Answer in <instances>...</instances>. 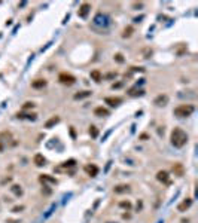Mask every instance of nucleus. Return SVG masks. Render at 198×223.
<instances>
[{"instance_id": "dca6fc26", "label": "nucleus", "mask_w": 198, "mask_h": 223, "mask_svg": "<svg viewBox=\"0 0 198 223\" xmlns=\"http://www.w3.org/2000/svg\"><path fill=\"white\" fill-rule=\"evenodd\" d=\"M33 162L36 164L37 167H42V165H45V158H43V155L36 153V155H35V158H33Z\"/></svg>"}, {"instance_id": "39448f33", "label": "nucleus", "mask_w": 198, "mask_h": 223, "mask_svg": "<svg viewBox=\"0 0 198 223\" xmlns=\"http://www.w3.org/2000/svg\"><path fill=\"white\" fill-rule=\"evenodd\" d=\"M84 170H85V172H87L90 177H95V175L98 174V167H97V165H94V164H88V165H85V167H84Z\"/></svg>"}, {"instance_id": "f257e3e1", "label": "nucleus", "mask_w": 198, "mask_h": 223, "mask_svg": "<svg viewBox=\"0 0 198 223\" xmlns=\"http://www.w3.org/2000/svg\"><path fill=\"white\" fill-rule=\"evenodd\" d=\"M170 140H171V144H173L174 147H183V146L188 143V134H186L182 128H174V130L171 131Z\"/></svg>"}, {"instance_id": "cd10ccee", "label": "nucleus", "mask_w": 198, "mask_h": 223, "mask_svg": "<svg viewBox=\"0 0 198 223\" xmlns=\"http://www.w3.org/2000/svg\"><path fill=\"white\" fill-rule=\"evenodd\" d=\"M22 210H24V205H17V207H14V208H12V211H14V213H19V211H22Z\"/></svg>"}, {"instance_id": "393cba45", "label": "nucleus", "mask_w": 198, "mask_h": 223, "mask_svg": "<svg viewBox=\"0 0 198 223\" xmlns=\"http://www.w3.org/2000/svg\"><path fill=\"white\" fill-rule=\"evenodd\" d=\"M115 61H116V63H119V64H122L125 60H124L122 54H115Z\"/></svg>"}, {"instance_id": "f03ea898", "label": "nucleus", "mask_w": 198, "mask_h": 223, "mask_svg": "<svg viewBox=\"0 0 198 223\" xmlns=\"http://www.w3.org/2000/svg\"><path fill=\"white\" fill-rule=\"evenodd\" d=\"M195 112V107L192 104H180L174 109V115L177 118H188Z\"/></svg>"}, {"instance_id": "b1692460", "label": "nucleus", "mask_w": 198, "mask_h": 223, "mask_svg": "<svg viewBox=\"0 0 198 223\" xmlns=\"http://www.w3.org/2000/svg\"><path fill=\"white\" fill-rule=\"evenodd\" d=\"M18 118H21V119H31V120H35L36 119V115H17Z\"/></svg>"}, {"instance_id": "6e6552de", "label": "nucleus", "mask_w": 198, "mask_h": 223, "mask_svg": "<svg viewBox=\"0 0 198 223\" xmlns=\"http://www.w3.org/2000/svg\"><path fill=\"white\" fill-rule=\"evenodd\" d=\"M46 85H48V82L45 79H36V80L31 82V88H35V89H42V88H45Z\"/></svg>"}, {"instance_id": "a211bd4d", "label": "nucleus", "mask_w": 198, "mask_h": 223, "mask_svg": "<svg viewBox=\"0 0 198 223\" xmlns=\"http://www.w3.org/2000/svg\"><path fill=\"white\" fill-rule=\"evenodd\" d=\"M58 122H60V118H58V116H52L51 119L45 123V128H52V126H54V125H57Z\"/></svg>"}, {"instance_id": "0eeeda50", "label": "nucleus", "mask_w": 198, "mask_h": 223, "mask_svg": "<svg viewBox=\"0 0 198 223\" xmlns=\"http://www.w3.org/2000/svg\"><path fill=\"white\" fill-rule=\"evenodd\" d=\"M104 103L109 104V106H112V107H115V106L122 103V98H121V97H106V98H104Z\"/></svg>"}, {"instance_id": "423d86ee", "label": "nucleus", "mask_w": 198, "mask_h": 223, "mask_svg": "<svg viewBox=\"0 0 198 223\" xmlns=\"http://www.w3.org/2000/svg\"><path fill=\"white\" fill-rule=\"evenodd\" d=\"M91 9V5L90 3H82L81 5V8H79V12H78V15L81 18H87L88 17V12H90Z\"/></svg>"}, {"instance_id": "2f4dec72", "label": "nucleus", "mask_w": 198, "mask_h": 223, "mask_svg": "<svg viewBox=\"0 0 198 223\" xmlns=\"http://www.w3.org/2000/svg\"><path fill=\"white\" fill-rule=\"evenodd\" d=\"M158 223H162V222H158Z\"/></svg>"}, {"instance_id": "a878e982", "label": "nucleus", "mask_w": 198, "mask_h": 223, "mask_svg": "<svg viewBox=\"0 0 198 223\" xmlns=\"http://www.w3.org/2000/svg\"><path fill=\"white\" fill-rule=\"evenodd\" d=\"M119 205L122 207V208L130 210V208H131V202H130V201H121V202H119Z\"/></svg>"}, {"instance_id": "9d476101", "label": "nucleus", "mask_w": 198, "mask_h": 223, "mask_svg": "<svg viewBox=\"0 0 198 223\" xmlns=\"http://www.w3.org/2000/svg\"><path fill=\"white\" fill-rule=\"evenodd\" d=\"M157 179H158L160 182H162V183H165V185H168V183H170L168 172H167V171H158V174H157Z\"/></svg>"}, {"instance_id": "f8f14e48", "label": "nucleus", "mask_w": 198, "mask_h": 223, "mask_svg": "<svg viewBox=\"0 0 198 223\" xmlns=\"http://www.w3.org/2000/svg\"><path fill=\"white\" fill-rule=\"evenodd\" d=\"M90 76H91V79H92L94 82H97V84H98V82H101V79H103V74H101V71H100V70H92Z\"/></svg>"}, {"instance_id": "20e7f679", "label": "nucleus", "mask_w": 198, "mask_h": 223, "mask_svg": "<svg viewBox=\"0 0 198 223\" xmlns=\"http://www.w3.org/2000/svg\"><path fill=\"white\" fill-rule=\"evenodd\" d=\"M94 24L95 25H101V27H107L109 25V18L103 14H97L94 18Z\"/></svg>"}, {"instance_id": "6ab92c4d", "label": "nucleus", "mask_w": 198, "mask_h": 223, "mask_svg": "<svg viewBox=\"0 0 198 223\" xmlns=\"http://www.w3.org/2000/svg\"><path fill=\"white\" fill-rule=\"evenodd\" d=\"M173 172L176 175H183V167H182V164H174L173 165Z\"/></svg>"}, {"instance_id": "c756f323", "label": "nucleus", "mask_w": 198, "mask_h": 223, "mask_svg": "<svg viewBox=\"0 0 198 223\" xmlns=\"http://www.w3.org/2000/svg\"><path fill=\"white\" fill-rule=\"evenodd\" d=\"M133 6H134V8H136V9H140V8H142V6H143V3H134V5H133Z\"/></svg>"}, {"instance_id": "4be33fe9", "label": "nucleus", "mask_w": 198, "mask_h": 223, "mask_svg": "<svg viewBox=\"0 0 198 223\" xmlns=\"http://www.w3.org/2000/svg\"><path fill=\"white\" fill-rule=\"evenodd\" d=\"M133 31H134V28L130 25V27H127L125 30H124V33H122V37H130V36L133 34Z\"/></svg>"}, {"instance_id": "2eb2a0df", "label": "nucleus", "mask_w": 198, "mask_h": 223, "mask_svg": "<svg viewBox=\"0 0 198 223\" xmlns=\"http://www.w3.org/2000/svg\"><path fill=\"white\" fill-rule=\"evenodd\" d=\"M91 91H81V92H78V94H74V100H82V98H88V97H91Z\"/></svg>"}, {"instance_id": "1a4fd4ad", "label": "nucleus", "mask_w": 198, "mask_h": 223, "mask_svg": "<svg viewBox=\"0 0 198 223\" xmlns=\"http://www.w3.org/2000/svg\"><path fill=\"white\" fill-rule=\"evenodd\" d=\"M191 205H192V199H191V198H186V199H185L182 204H179L177 210H179L180 213H183V211H186V210H188V208H189Z\"/></svg>"}, {"instance_id": "bb28decb", "label": "nucleus", "mask_w": 198, "mask_h": 223, "mask_svg": "<svg viewBox=\"0 0 198 223\" xmlns=\"http://www.w3.org/2000/svg\"><path fill=\"white\" fill-rule=\"evenodd\" d=\"M33 107H35V103H30V101H28V103H24V106H22L24 110H27V109H33Z\"/></svg>"}, {"instance_id": "412c9836", "label": "nucleus", "mask_w": 198, "mask_h": 223, "mask_svg": "<svg viewBox=\"0 0 198 223\" xmlns=\"http://www.w3.org/2000/svg\"><path fill=\"white\" fill-rule=\"evenodd\" d=\"M74 164H76V161L74 159H69V161H66V162H63V168H70V167H74Z\"/></svg>"}, {"instance_id": "c85d7f7f", "label": "nucleus", "mask_w": 198, "mask_h": 223, "mask_svg": "<svg viewBox=\"0 0 198 223\" xmlns=\"http://www.w3.org/2000/svg\"><path fill=\"white\" fill-rule=\"evenodd\" d=\"M106 77H107V79H113V77H116V73H109Z\"/></svg>"}, {"instance_id": "7ed1b4c3", "label": "nucleus", "mask_w": 198, "mask_h": 223, "mask_svg": "<svg viewBox=\"0 0 198 223\" xmlns=\"http://www.w3.org/2000/svg\"><path fill=\"white\" fill-rule=\"evenodd\" d=\"M58 80H60L63 85H73V84L76 82V77H74L73 74H70V73L63 71V73L58 74Z\"/></svg>"}, {"instance_id": "4468645a", "label": "nucleus", "mask_w": 198, "mask_h": 223, "mask_svg": "<svg viewBox=\"0 0 198 223\" xmlns=\"http://www.w3.org/2000/svg\"><path fill=\"white\" fill-rule=\"evenodd\" d=\"M94 115H95V116H100V118H101V116H107L109 110L100 106V107H95V109H94Z\"/></svg>"}, {"instance_id": "9b49d317", "label": "nucleus", "mask_w": 198, "mask_h": 223, "mask_svg": "<svg viewBox=\"0 0 198 223\" xmlns=\"http://www.w3.org/2000/svg\"><path fill=\"white\" fill-rule=\"evenodd\" d=\"M39 179H40V182H42V183H51V185H57V179L51 177V175H48V174H42Z\"/></svg>"}, {"instance_id": "ddd939ff", "label": "nucleus", "mask_w": 198, "mask_h": 223, "mask_svg": "<svg viewBox=\"0 0 198 223\" xmlns=\"http://www.w3.org/2000/svg\"><path fill=\"white\" fill-rule=\"evenodd\" d=\"M167 103H168V97L167 95H158L155 98V101H153L155 106H165Z\"/></svg>"}, {"instance_id": "aec40b11", "label": "nucleus", "mask_w": 198, "mask_h": 223, "mask_svg": "<svg viewBox=\"0 0 198 223\" xmlns=\"http://www.w3.org/2000/svg\"><path fill=\"white\" fill-rule=\"evenodd\" d=\"M11 190H12L17 196H21V195H22V189H21V186H18V185H14V186L11 188Z\"/></svg>"}, {"instance_id": "5701e85b", "label": "nucleus", "mask_w": 198, "mask_h": 223, "mask_svg": "<svg viewBox=\"0 0 198 223\" xmlns=\"http://www.w3.org/2000/svg\"><path fill=\"white\" fill-rule=\"evenodd\" d=\"M90 134H91V137H94V138L98 137V130H97L94 125H91L90 126Z\"/></svg>"}, {"instance_id": "f3484780", "label": "nucleus", "mask_w": 198, "mask_h": 223, "mask_svg": "<svg viewBox=\"0 0 198 223\" xmlns=\"http://www.w3.org/2000/svg\"><path fill=\"white\" fill-rule=\"evenodd\" d=\"M113 192L115 193H127V192H130V186L128 185H119L113 189Z\"/></svg>"}, {"instance_id": "7c9ffc66", "label": "nucleus", "mask_w": 198, "mask_h": 223, "mask_svg": "<svg viewBox=\"0 0 198 223\" xmlns=\"http://www.w3.org/2000/svg\"><path fill=\"white\" fill-rule=\"evenodd\" d=\"M2 150H3V144L0 143V152H2Z\"/></svg>"}]
</instances>
